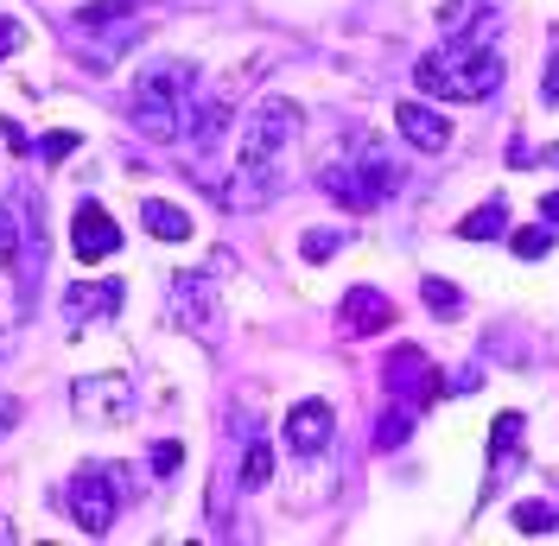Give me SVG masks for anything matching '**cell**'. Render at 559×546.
Wrapping results in <instances>:
<instances>
[{"instance_id":"obj_1","label":"cell","mask_w":559,"mask_h":546,"mask_svg":"<svg viewBox=\"0 0 559 546\" xmlns=\"http://www.w3.org/2000/svg\"><path fill=\"white\" fill-rule=\"evenodd\" d=\"M502 76H509V64L484 38H445L439 51H426L414 64L419 96H432V103H484L502 90Z\"/></svg>"},{"instance_id":"obj_2","label":"cell","mask_w":559,"mask_h":546,"mask_svg":"<svg viewBox=\"0 0 559 546\" xmlns=\"http://www.w3.org/2000/svg\"><path fill=\"white\" fill-rule=\"evenodd\" d=\"M293 134H299V103H286V96H267L248 115L242 153H236V204H267L274 198V159L293 146Z\"/></svg>"},{"instance_id":"obj_3","label":"cell","mask_w":559,"mask_h":546,"mask_svg":"<svg viewBox=\"0 0 559 546\" xmlns=\"http://www.w3.org/2000/svg\"><path fill=\"white\" fill-rule=\"evenodd\" d=\"M191 103H198V64H146L134 76V108L128 115L153 146H166V140H185Z\"/></svg>"},{"instance_id":"obj_4","label":"cell","mask_w":559,"mask_h":546,"mask_svg":"<svg viewBox=\"0 0 559 546\" xmlns=\"http://www.w3.org/2000/svg\"><path fill=\"white\" fill-rule=\"evenodd\" d=\"M115 514H121V483L108 477L103 464L70 477V521H76L83 534H108V527H115Z\"/></svg>"},{"instance_id":"obj_5","label":"cell","mask_w":559,"mask_h":546,"mask_svg":"<svg viewBox=\"0 0 559 546\" xmlns=\"http://www.w3.org/2000/svg\"><path fill=\"white\" fill-rule=\"evenodd\" d=\"M382 388L394 394V401H407V407H432L439 394H445V381H439V369L419 356L414 343H401L394 356L382 363Z\"/></svg>"},{"instance_id":"obj_6","label":"cell","mask_w":559,"mask_h":546,"mask_svg":"<svg viewBox=\"0 0 559 546\" xmlns=\"http://www.w3.org/2000/svg\"><path fill=\"white\" fill-rule=\"evenodd\" d=\"M70 407H76V419H90V426H121L134 413V381L128 376H83L70 388Z\"/></svg>"},{"instance_id":"obj_7","label":"cell","mask_w":559,"mask_h":546,"mask_svg":"<svg viewBox=\"0 0 559 546\" xmlns=\"http://www.w3.org/2000/svg\"><path fill=\"white\" fill-rule=\"evenodd\" d=\"M216 286H223L216 261L173 280V311H178V324H185L191 337H210V331H216Z\"/></svg>"},{"instance_id":"obj_8","label":"cell","mask_w":559,"mask_h":546,"mask_svg":"<svg viewBox=\"0 0 559 546\" xmlns=\"http://www.w3.org/2000/svg\"><path fill=\"white\" fill-rule=\"evenodd\" d=\"M121 299H128V286H121V280H76V286H64L70 331H76V324H103V318H115Z\"/></svg>"},{"instance_id":"obj_9","label":"cell","mask_w":559,"mask_h":546,"mask_svg":"<svg viewBox=\"0 0 559 546\" xmlns=\"http://www.w3.org/2000/svg\"><path fill=\"white\" fill-rule=\"evenodd\" d=\"M70 248H76V261H108L121 248V223L103 204H76V216H70Z\"/></svg>"},{"instance_id":"obj_10","label":"cell","mask_w":559,"mask_h":546,"mask_svg":"<svg viewBox=\"0 0 559 546\" xmlns=\"http://www.w3.org/2000/svg\"><path fill=\"white\" fill-rule=\"evenodd\" d=\"M331 432H337L331 401H299V407L286 413V444H293L299 458H318V451L331 444Z\"/></svg>"},{"instance_id":"obj_11","label":"cell","mask_w":559,"mask_h":546,"mask_svg":"<svg viewBox=\"0 0 559 546\" xmlns=\"http://www.w3.org/2000/svg\"><path fill=\"white\" fill-rule=\"evenodd\" d=\"M394 128H401V140L419 146V153H445V146H452V121L432 103H401L394 108Z\"/></svg>"},{"instance_id":"obj_12","label":"cell","mask_w":559,"mask_h":546,"mask_svg":"<svg viewBox=\"0 0 559 546\" xmlns=\"http://www.w3.org/2000/svg\"><path fill=\"white\" fill-rule=\"evenodd\" d=\"M337 318H344L349 337H376V331H388V324H394V299H388V293H376V286H349L344 306H337Z\"/></svg>"},{"instance_id":"obj_13","label":"cell","mask_w":559,"mask_h":546,"mask_svg":"<svg viewBox=\"0 0 559 546\" xmlns=\"http://www.w3.org/2000/svg\"><path fill=\"white\" fill-rule=\"evenodd\" d=\"M515 444H522V413H496V426H489V477H484V496H496V483L515 471Z\"/></svg>"},{"instance_id":"obj_14","label":"cell","mask_w":559,"mask_h":546,"mask_svg":"<svg viewBox=\"0 0 559 546\" xmlns=\"http://www.w3.org/2000/svg\"><path fill=\"white\" fill-rule=\"evenodd\" d=\"M356 178H362V191H369L376 204L401 191V166H394V153H388V146H376V140L356 153Z\"/></svg>"},{"instance_id":"obj_15","label":"cell","mask_w":559,"mask_h":546,"mask_svg":"<svg viewBox=\"0 0 559 546\" xmlns=\"http://www.w3.org/2000/svg\"><path fill=\"white\" fill-rule=\"evenodd\" d=\"M140 223H146L153 241H191V216L178 204H166V198H146V204H140Z\"/></svg>"},{"instance_id":"obj_16","label":"cell","mask_w":559,"mask_h":546,"mask_svg":"<svg viewBox=\"0 0 559 546\" xmlns=\"http://www.w3.org/2000/svg\"><path fill=\"white\" fill-rule=\"evenodd\" d=\"M457 236H464V241H502V236H509V204H502V198H489L484 210H471V216L457 223Z\"/></svg>"},{"instance_id":"obj_17","label":"cell","mask_w":559,"mask_h":546,"mask_svg":"<svg viewBox=\"0 0 559 546\" xmlns=\"http://www.w3.org/2000/svg\"><path fill=\"white\" fill-rule=\"evenodd\" d=\"M318 185H324V191H331V198H337L344 210H376V198L362 191L356 166H324V171H318Z\"/></svg>"},{"instance_id":"obj_18","label":"cell","mask_w":559,"mask_h":546,"mask_svg":"<svg viewBox=\"0 0 559 546\" xmlns=\"http://www.w3.org/2000/svg\"><path fill=\"white\" fill-rule=\"evenodd\" d=\"M484 0H445V7H439V33L445 38H484L477 33V26H484Z\"/></svg>"},{"instance_id":"obj_19","label":"cell","mask_w":559,"mask_h":546,"mask_svg":"<svg viewBox=\"0 0 559 546\" xmlns=\"http://www.w3.org/2000/svg\"><path fill=\"white\" fill-rule=\"evenodd\" d=\"M414 413L419 407H407V401H394V407L376 419V451H394V444H407L414 439Z\"/></svg>"},{"instance_id":"obj_20","label":"cell","mask_w":559,"mask_h":546,"mask_svg":"<svg viewBox=\"0 0 559 546\" xmlns=\"http://www.w3.org/2000/svg\"><path fill=\"white\" fill-rule=\"evenodd\" d=\"M134 7L140 0H90V7H76V26H83V33H96V26H121Z\"/></svg>"},{"instance_id":"obj_21","label":"cell","mask_w":559,"mask_h":546,"mask_svg":"<svg viewBox=\"0 0 559 546\" xmlns=\"http://www.w3.org/2000/svg\"><path fill=\"white\" fill-rule=\"evenodd\" d=\"M419 299H426V311H445V318H457V311H464V293H457L452 280H432V273L419 280Z\"/></svg>"},{"instance_id":"obj_22","label":"cell","mask_w":559,"mask_h":546,"mask_svg":"<svg viewBox=\"0 0 559 546\" xmlns=\"http://www.w3.org/2000/svg\"><path fill=\"white\" fill-rule=\"evenodd\" d=\"M559 527V509H547V502H515V534H554Z\"/></svg>"},{"instance_id":"obj_23","label":"cell","mask_w":559,"mask_h":546,"mask_svg":"<svg viewBox=\"0 0 559 546\" xmlns=\"http://www.w3.org/2000/svg\"><path fill=\"white\" fill-rule=\"evenodd\" d=\"M267 477H274V451H267V439H254L242 458V489H267Z\"/></svg>"},{"instance_id":"obj_24","label":"cell","mask_w":559,"mask_h":546,"mask_svg":"<svg viewBox=\"0 0 559 546\" xmlns=\"http://www.w3.org/2000/svg\"><path fill=\"white\" fill-rule=\"evenodd\" d=\"M509 248H515L522 261H540V254H554V229H540V223H527V229H509Z\"/></svg>"},{"instance_id":"obj_25","label":"cell","mask_w":559,"mask_h":546,"mask_svg":"<svg viewBox=\"0 0 559 546\" xmlns=\"http://www.w3.org/2000/svg\"><path fill=\"white\" fill-rule=\"evenodd\" d=\"M344 229H306V236H299V254H306V261H331V254H344Z\"/></svg>"},{"instance_id":"obj_26","label":"cell","mask_w":559,"mask_h":546,"mask_svg":"<svg viewBox=\"0 0 559 546\" xmlns=\"http://www.w3.org/2000/svg\"><path fill=\"white\" fill-rule=\"evenodd\" d=\"M13 261H20V216L0 210V268H13Z\"/></svg>"},{"instance_id":"obj_27","label":"cell","mask_w":559,"mask_h":546,"mask_svg":"<svg viewBox=\"0 0 559 546\" xmlns=\"http://www.w3.org/2000/svg\"><path fill=\"white\" fill-rule=\"evenodd\" d=\"M20 45H26V26H20L13 13H0V64H7V58H13Z\"/></svg>"},{"instance_id":"obj_28","label":"cell","mask_w":559,"mask_h":546,"mask_svg":"<svg viewBox=\"0 0 559 546\" xmlns=\"http://www.w3.org/2000/svg\"><path fill=\"white\" fill-rule=\"evenodd\" d=\"M178 464H185V451H178L173 439H159V444H153V477H173Z\"/></svg>"},{"instance_id":"obj_29","label":"cell","mask_w":559,"mask_h":546,"mask_svg":"<svg viewBox=\"0 0 559 546\" xmlns=\"http://www.w3.org/2000/svg\"><path fill=\"white\" fill-rule=\"evenodd\" d=\"M70 153H76V134H64V128L38 140V159H70Z\"/></svg>"},{"instance_id":"obj_30","label":"cell","mask_w":559,"mask_h":546,"mask_svg":"<svg viewBox=\"0 0 559 546\" xmlns=\"http://www.w3.org/2000/svg\"><path fill=\"white\" fill-rule=\"evenodd\" d=\"M540 103H559V45H554V58H547V76H540Z\"/></svg>"},{"instance_id":"obj_31","label":"cell","mask_w":559,"mask_h":546,"mask_svg":"<svg viewBox=\"0 0 559 546\" xmlns=\"http://www.w3.org/2000/svg\"><path fill=\"white\" fill-rule=\"evenodd\" d=\"M13 426H20V401H13V394H0V439H7Z\"/></svg>"},{"instance_id":"obj_32","label":"cell","mask_w":559,"mask_h":546,"mask_svg":"<svg viewBox=\"0 0 559 546\" xmlns=\"http://www.w3.org/2000/svg\"><path fill=\"white\" fill-rule=\"evenodd\" d=\"M0 140H7L13 153H26V146H33V140H26V128H20V121H0Z\"/></svg>"},{"instance_id":"obj_33","label":"cell","mask_w":559,"mask_h":546,"mask_svg":"<svg viewBox=\"0 0 559 546\" xmlns=\"http://www.w3.org/2000/svg\"><path fill=\"white\" fill-rule=\"evenodd\" d=\"M540 216H547V223L559 229V191H547V198H540Z\"/></svg>"}]
</instances>
